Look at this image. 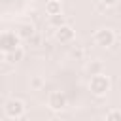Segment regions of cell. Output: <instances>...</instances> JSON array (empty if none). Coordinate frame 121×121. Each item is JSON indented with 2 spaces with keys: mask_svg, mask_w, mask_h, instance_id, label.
<instances>
[{
  "mask_svg": "<svg viewBox=\"0 0 121 121\" xmlns=\"http://www.w3.org/2000/svg\"><path fill=\"white\" fill-rule=\"evenodd\" d=\"M106 121H121V110H110L106 113Z\"/></svg>",
  "mask_w": 121,
  "mask_h": 121,
  "instance_id": "12",
  "label": "cell"
},
{
  "mask_svg": "<svg viewBox=\"0 0 121 121\" xmlns=\"http://www.w3.org/2000/svg\"><path fill=\"white\" fill-rule=\"evenodd\" d=\"M74 36H76V32L70 25H62V26L55 28V40L60 43H70L74 40Z\"/></svg>",
  "mask_w": 121,
  "mask_h": 121,
  "instance_id": "6",
  "label": "cell"
},
{
  "mask_svg": "<svg viewBox=\"0 0 121 121\" xmlns=\"http://www.w3.org/2000/svg\"><path fill=\"white\" fill-rule=\"evenodd\" d=\"M57 2H62V0H57Z\"/></svg>",
  "mask_w": 121,
  "mask_h": 121,
  "instance_id": "15",
  "label": "cell"
},
{
  "mask_svg": "<svg viewBox=\"0 0 121 121\" xmlns=\"http://www.w3.org/2000/svg\"><path fill=\"white\" fill-rule=\"evenodd\" d=\"M89 91H91L95 96H104V95L110 91V78L104 76V74L93 76L91 81H89Z\"/></svg>",
  "mask_w": 121,
  "mask_h": 121,
  "instance_id": "1",
  "label": "cell"
},
{
  "mask_svg": "<svg viewBox=\"0 0 121 121\" xmlns=\"http://www.w3.org/2000/svg\"><path fill=\"white\" fill-rule=\"evenodd\" d=\"M49 25H51V26H55V28H59V26L66 25V19H64V15H62V13L49 15Z\"/></svg>",
  "mask_w": 121,
  "mask_h": 121,
  "instance_id": "10",
  "label": "cell"
},
{
  "mask_svg": "<svg viewBox=\"0 0 121 121\" xmlns=\"http://www.w3.org/2000/svg\"><path fill=\"white\" fill-rule=\"evenodd\" d=\"M66 104H68V98H66V95H64L62 91H53V93H49V96H47V106H49L53 112L64 110Z\"/></svg>",
  "mask_w": 121,
  "mask_h": 121,
  "instance_id": "5",
  "label": "cell"
},
{
  "mask_svg": "<svg viewBox=\"0 0 121 121\" xmlns=\"http://www.w3.org/2000/svg\"><path fill=\"white\" fill-rule=\"evenodd\" d=\"M87 72L91 76H96V74H102V62L100 60H91L87 64Z\"/></svg>",
  "mask_w": 121,
  "mask_h": 121,
  "instance_id": "11",
  "label": "cell"
},
{
  "mask_svg": "<svg viewBox=\"0 0 121 121\" xmlns=\"http://www.w3.org/2000/svg\"><path fill=\"white\" fill-rule=\"evenodd\" d=\"M115 42V32L112 28H100L95 32V43L100 47H112Z\"/></svg>",
  "mask_w": 121,
  "mask_h": 121,
  "instance_id": "4",
  "label": "cell"
},
{
  "mask_svg": "<svg viewBox=\"0 0 121 121\" xmlns=\"http://www.w3.org/2000/svg\"><path fill=\"white\" fill-rule=\"evenodd\" d=\"M25 110H26V108H25V102L19 100V98H9V100H6V104H4V113H6L8 117H11V119L23 117Z\"/></svg>",
  "mask_w": 121,
  "mask_h": 121,
  "instance_id": "3",
  "label": "cell"
},
{
  "mask_svg": "<svg viewBox=\"0 0 121 121\" xmlns=\"http://www.w3.org/2000/svg\"><path fill=\"white\" fill-rule=\"evenodd\" d=\"M34 25L32 23H21L19 26H17V36L21 38V40H30L32 36H34Z\"/></svg>",
  "mask_w": 121,
  "mask_h": 121,
  "instance_id": "7",
  "label": "cell"
},
{
  "mask_svg": "<svg viewBox=\"0 0 121 121\" xmlns=\"http://www.w3.org/2000/svg\"><path fill=\"white\" fill-rule=\"evenodd\" d=\"M8 121H19V119H11V117H8Z\"/></svg>",
  "mask_w": 121,
  "mask_h": 121,
  "instance_id": "14",
  "label": "cell"
},
{
  "mask_svg": "<svg viewBox=\"0 0 121 121\" xmlns=\"http://www.w3.org/2000/svg\"><path fill=\"white\" fill-rule=\"evenodd\" d=\"M19 45H21V38L17 36V32H13V30L0 32V51L4 55L9 53V51H13V49H17Z\"/></svg>",
  "mask_w": 121,
  "mask_h": 121,
  "instance_id": "2",
  "label": "cell"
},
{
  "mask_svg": "<svg viewBox=\"0 0 121 121\" xmlns=\"http://www.w3.org/2000/svg\"><path fill=\"white\" fill-rule=\"evenodd\" d=\"M100 2H102L104 6H108V8H110V6H115V4L119 2V0H100Z\"/></svg>",
  "mask_w": 121,
  "mask_h": 121,
  "instance_id": "13",
  "label": "cell"
},
{
  "mask_svg": "<svg viewBox=\"0 0 121 121\" xmlns=\"http://www.w3.org/2000/svg\"><path fill=\"white\" fill-rule=\"evenodd\" d=\"M45 11H47V15H57V13H60V2H57V0H47Z\"/></svg>",
  "mask_w": 121,
  "mask_h": 121,
  "instance_id": "9",
  "label": "cell"
},
{
  "mask_svg": "<svg viewBox=\"0 0 121 121\" xmlns=\"http://www.w3.org/2000/svg\"><path fill=\"white\" fill-rule=\"evenodd\" d=\"M23 57H25V51H23V47H21V45H19L17 49H13V51H9V53H6V55H4V59H6L8 62H11V64H15V62L23 60Z\"/></svg>",
  "mask_w": 121,
  "mask_h": 121,
  "instance_id": "8",
  "label": "cell"
}]
</instances>
